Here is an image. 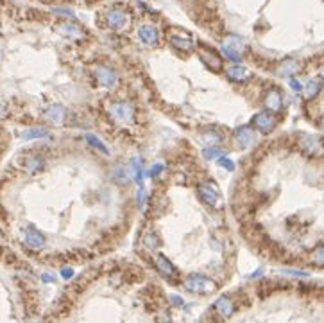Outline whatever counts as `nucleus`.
<instances>
[{"mask_svg": "<svg viewBox=\"0 0 324 323\" xmlns=\"http://www.w3.org/2000/svg\"><path fill=\"white\" fill-rule=\"evenodd\" d=\"M111 119L115 122H120V124H133L135 122V106L128 101H117V103H111L110 108Z\"/></svg>", "mask_w": 324, "mask_h": 323, "instance_id": "nucleus-1", "label": "nucleus"}, {"mask_svg": "<svg viewBox=\"0 0 324 323\" xmlns=\"http://www.w3.org/2000/svg\"><path fill=\"white\" fill-rule=\"evenodd\" d=\"M129 24V15L122 8H113L106 13V26L113 31L126 29Z\"/></svg>", "mask_w": 324, "mask_h": 323, "instance_id": "nucleus-3", "label": "nucleus"}, {"mask_svg": "<svg viewBox=\"0 0 324 323\" xmlns=\"http://www.w3.org/2000/svg\"><path fill=\"white\" fill-rule=\"evenodd\" d=\"M251 122L260 133H263V135H269V133L276 128V119H274L269 111H260V113H256Z\"/></svg>", "mask_w": 324, "mask_h": 323, "instance_id": "nucleus-6", "label": "nucleus"}, {"mask_svg": "<svg viewBox=\"0 0 324 323\" xmlns=\"http://www.w3.org/2000/svg\"><path fill=\"white\" fill-rule=\"evenodd\" d=\"M23 139H43V136H48V131L43 128H31V129H26V131L22 133Z\"/></svg>", "mask_w": 324, "mask_h": 323, "instance_id": "nucleus-24", "label": "nucleus"}, {"mask_svg": "<svg viewBox=\"0 0 324 323\" xmlns=\"http://www.w3.org/2000/svg\"><path fill=\"white\" fill-rule=\"evenodd\" d=\"M322 79H324V72H322Z\"/></svg>", "mask_w": 324, "mask_h": 323, "instance_id": "nucleus-40", "label": "nucleus"}, {"mask_svg": "<svg viewBox=\"0 0 324 323\" xmlns=\"http://www.w3.org/2000/svg\"><path fill=\"white\" fill-rule=\"evenodd\" d=\"M299 146H301L303 153L308 154V156H320L324 153V142L319 136L303 135L301 140H299Z\"/></svg>", "mask_w": 324, "mask_h": 323, "instance_id": "nucleus-4", "label": "nucleus"}, {"mask_svg": "<svg viewBox=\"0 0 324 323\" xmlns=\"http://www.w3.org/2000/svg\"><path fill=\"white\" fill-rule=\"evenodd\" d=\"M213 309L220 318H230V316L235 312V304H233V300H231V296H226V294H224V296H220L219 300L215 302Z\"/></svg>", "mask_w": 324, "mask_h": 323, "instance_id": "nucleus-12", "label": "nucleus"}, {"mask_svg": "<svg viewBox=\"0 0 324 323\" xmlns=\"http://www.w3.org/2000/svg\"><path fill=\"white\" fill-rule=\"evenodd\" d=\"M4 115H6V103H4L2 99H0V119L4 117Z\"/></svg>", "mask_w": 324, "mask_h": 323, "instance_id": "nucleus-35", "label": "nucleus"}, {"mask_svg": "<svg viewBox=\"0 0 324 323\" xmlns=\"http://www.w3.org/2000/svg\"><path fill=\"white\" fill-rule=\"evenodd\" d=\"M111 178H113L115 181H118V183H128V181L131 180V173H129L128 167L117 166L113 169V173H111Z\"/></svg>", "mask_w": 324, "mask_h": 323, "instance_id": "nucleus-20", "label": "nucleus"}, {"mask_svg": "<svg viewBox=\"0 0 324 323\" xmlns=\"http://www.w3.org/2000/svg\"><path fill=\"white\" fill-rule=\"evenodd\" d=\"M138 40L147 47H154L158 43V40H160V33H158V29L153 24H143L138 29Z\"/></svg>", "mask_w": 324, "mask_h": 323, "instance_id": "nucleus-10", "label": "nucleus"}, {"mask_svg": "<svg viewBox=\"0 0 324 323\" xmlns=\"http://www.w3.org/2000/svg\"><path fill=\"white\" fill-rule=\"evenodd\" d=\"M235 142H237V146L240 147V149H247V147H251L253 144L256 142L255 131H253L249 126H240V128H237V131H235Z\"/></svg>", "mask_w": 324, "mask_h": 323, "instance_id": "nucleus-9", "label": "nucleus"}, {"mask_svg": "<svg viewBox=\"0 0 324 323\" xmlns=\"http://www.w3.org/2000/svg\"><path fill=\"white\" fill-rule=\"evenodd\" d=\"M170 43L174 49L183 51V52H190L193 49V40L188 36V34H172Z\"/></svg>", "mask_w": 324, "mask_h": 323, "instance_id": "nucleus-13", "label": "nucleus"}, {"mask_svg": "<svg viewBox=\"0 0 324 323\" xmlns=\"http://www.w3.org/2000/svg\"><path fill=\"white\" fill-rule=\"evenodd\" d=\"M299 70H301V66H299L295 61H285L283 65H280L278 74H280L281 77H292V76H295Z\"/></svg>", "mask_w": 324, "mask_h": 323, "instance_id": "nucleus-19", "label": "nucleus"}, {"mask_svg": "<svg viewBox=\"0 0 324 323\" xmlns=\"http://www.w3.org/2000/svg\"><path fill=\"white\" fill-rule=\"evenodd\" d=\"M220 52H222V54L226 56L230 61H233V63H240L242 61V54H238V52L230 51V49H226V47H220Z\"/></svg>", "mask_w": 324, "mask_h": 323, "instance_id": "nucleus-28", "label": "nucleus"}, {"mask_svg": "<svg viewBox=\"0 0 324 323\" xmlns=\"http://www.w3.org/2000/svg\"><path fill=\"white\" fill-rule=\"evenodd\" d=\"M217 164H219L220 167H224V169H226V171H235V164L230 160V158L224 156V154H222V156L217 158Z\"/></svg>", "mask_w": 324, "mask_h": 323, "instance_id": "nucleus-30", "label": "nucleus"}, {"mask_svg": "<svg viewBox=\"0 0 324 323\" xmlns=\"http://www.w3.org/2000/svg\"><path fill=\"white\" fill-rule=\"evenodd\" d=\"M290 88L294 90V92H301L303 83H301V81H297V79H290Z\"/></svg>", "mask_w": 324, "mask_h": 323, "instance_id": "nucleus-32", "label": "nucleus"}, {"mask_svg": "<svg viewBox=\"0 0 324 323\" xmlns=\"http://www.w3.org/2000/svg\"><path fill=\"white\" fill-rule=\"evenodd\" d=\"M203 140L206 142V146H219L222 142V133L219 131H206L203 135Z\"/></svg>", "mask_w": 324, "mask_h": 323, "instance_id": "nucleus-23", "label": "nucleus"}, {"mask_svg": "<svg viewBox=\"0 0 324 323\" xmlns=\"http://www.w3.org/2000/svg\"><path fill=\"white\" fill-rule=\"evenodd\" d=\"M226 76H228V79L242 83V81H245L249 77V70L240 65H230L226 68Z\"/></svg>", "mask_w": 324, "mask_h": 323, "instance_id": "nucleus-16", "label": "nucleus"}, {"mask_svg": "<svg viewBox=\"0 0 324 323\" xmlns=\"http://www.w3.org/2000/svg\"><path fill=\"white\" fill-rule=\"evenodd\" d=\"M93 76H95V79H97L102 86H106V88H111V86H115V85H117V81H118L117 74H115L110 66H104V65L95 66Z\"/></svg>", "mask_w": 324, "mask_h": 323, "instance_id": "nucleus-7", "label": "nucleus"}, {"mask_svg": "<svg viewBox=\"0 0 324 323\" xmlns=\"http://www.w3.org/2000/svg\"><path fill=\"white\" fill-rule=\"evenodd\" d=\"M143 244H145L149 250H156V248L160 246V239H158V235L154 234V232H149V234L143 237Z\"/></svg>", "mask_w": 324, "mask_h": 323, "instance_id": "nucleus-26", "label": "nucleus"}, {"mask_svg": "<svg viewBox=\"0 0 324 323\" xmlns=\"http://www.w3.org/2000/svg\"><path fill=\"white\" fill-rule=\"evenodd\" d=\"M320 126H322V129H324V117L320 119Z\"/></svg>", "mask_w": 324, "mask_h": 323, "instance_id": "nucleus-39", "label": "nucleus"}, {"mask_svg": "<svg viewBox=\"0 0 324 323\" xmlns=\"http://www.w3.org/2000/svg\"><path fill=\"white\" fill-rule=\"evenodd\" d=\"M161 171H163V164H154V166L151 167V169H147V171H145V176H149V178H156L158 174L161 173Z\"/></svg>", "mask_w": 324, "mask_h": 323, "instance_id": "nucleus-31", "label": "nucleus"}, {"mask_svg": "<svg viewBox=\"0 0 324 323\" xmlns=\"http://www.w3.org/2000/svg\"><path fill=\"white\" fill-rule=\"evenodd\" d=\"M301 92H303V97H305L306 101H310L320 92V85L317 81H308V83L301 88Z\"/></svg>", "mask_w": 324, "mask_h": 323, "instance_id": "nucleus-21", "label": "nucleus"}, {"mask_svg": "<svg viewBox=\"0 0 324 323\" xmlns=\"http://www.w3.org/2000/svg\"><path fill=\"white\" fill-rule=\"evenodd\" d=\"M283 94H281V90L278 88H270L269 92L265 94V99H263V106L267 108V111H274V113H278V111L283 110Z\"/></svg>", "mask_w": 324, "mask_h": 323, "instance_id": "nucleus-8", "label": "nucleus"}, {"mask_svg": "<svg viewBox=\"0 0 324 323\" xmlns=\"http://www.w3.org/2000/svg\"><path fill=\"white\" fill-rule=\"evenodd\" d=\"M263 271H265V269H263V268H260V269H256V271H255V273H253V275H251V279H256V276H260V275H263Z\"/></svg>", "mask_w": 324, "mask_h": 323, "instance_id": "nucleus-37", "label": "nucleus"}, {"mask_svg": "<svg viewBox=\"0 0 324 323\" xmlns=\"http://www.w3.org/2000/svg\"><path fill=\"white\" fill-rule=\"evenodd\" d=\"M136 201H138L140 206H143V201H145V191H143L142 185H140V191H138V196H136Z\"/></svg>", "mask_w": 324, "mask_h": 323, "instance_id": "nucleus-33", "label": "nucleus"}, {"mask_svg": "<svg viewBox=\"0 0 324 323\" xmlns=\"http://www.w3.org/2000/svg\"><path fill=\"white\" fill-rule=\"evenodd\" d=\"M185 289L188 293H197V294H203V293H211L215 289V282L211 279L204 275H199V273H193L190 275L188 279L183 282Z\"/></svg>", "mask_w": 324, "mask_h": 323, "instance_id": "nucleus-2", "label": "nucleus"}, {"mask_svg": "<svg viewBox=\"0 0 324 323\" xmlns=\"http://www.w3.org/2000/svg\"><path fill=\"white\" fill-rule=\"evenodd\" d=\"M43 117L52 124H63L66 119V110L63 106H51L45 110Z\"/></svg>", "mask_w": 324, "mask_h": 323, "instance_id": "nucleus-15", "label": "nucleus"}, {"mask_svg": "<svg viewBox=\"0 0 324 323\" xmlns=\"http://www.w3.org/2000/svg\"><path fill=\"white\" fill-rule=\"evenodd\" d=\"M222 47L230 49V51L238 52V54H244V52H245V43H244V40H242V38H238V36H230V38H226V40H224V43H222Z\"/></svg>", "mask_w": 324, "mask_h": 323, "instance_id": "nucleus-18", "label": "nucleus"}, {"mask_svg": "<svg viewBox=\"0 0 324 323\" xmlns=\"http://www.w3.org/2000/svg\"><path fill=\"white\" fill-rule=\"evenodd\" d=\"M197 192H199L201 199H203L204 203H206L208 206H211V209H219V203H220V194H219V189L215 187L211 181H206V183H201L199 189H197Z\"/></svg>", "mask_w": 324, "mask_h": 323, "instance_id": "nucleus-5", "label": "nucleus"}, {"mask_svg": "<svg viewBox=\"0 0 324 323\" xmlns=\"http://www.w3.org/2000/svg\"><path fill=\"white\" fill-rule=\"evenodd\" d=\"M172 302H174V305H183V304H185L181 296H172Z\"/></svg>", "mask_w": 324, "mask_h": 323, "instance_id": "nucleus-36", "label": "nucleus"}, {"mask_svg": "<svg viewBox=\"0 0 324 323\" xmlns=\"http://www.w3.org/2000/svg\"><path fill=\"white\" fill-rule=\"evenodd\" d=\"M312 261H313V264H315V266L324 268V244L320 248H317L315 253H313V257H312Z\"/></svg>", "mask_w": 324, "mask_h": 323, "instance_id": "nucleus-29", "label": "nucleus"}, {"mask_svg": "<svg viewBox=\"0 0 324 323\" xmlns=\"http://www.w3.org/2000/svg\"><path fill=\"white\" fill-rule=\"evenodd\" d=\"M23 241H26L27 246L33 248V250H40V248L45 246V237L34 226L27 228L26 234H23Z\"/></svg>", "mask_w": 324, "mask_h": 323, "instance_id": "nucleus-11", "label": "nucleus"}, {"mask_svg": "<svg viewBox=\"0 0 324 323\" xmlns=\"http://www.w3.org/2000/svg\"><path fill=\"white\" fill-rule=\"evenodd\" d=\"M156 268H158V271L165 276V279H174V276L178 275L174 264H172L167 257H163V255H158L156 257Z\"/></svg>", "mask_w": 324, "mask_h": 323, "instance_id": "nucleus-14", "label": "nucleus"}, {"mask_svg": "<svg viewBox=\"0 0 324 323\" xmlns=\"http://www.w3.org/2000/svg\"><path fill=\"white\" fill-rule=\"evenodd\" d=\"M84 136H86V142L90 144L91 147H95V149L101 151V153H106V154L110 153V151H108V146H106V144H102L95 135H84Z\"/></svg>", "mask_w": 324, "mask_h": 323, "instance_id": "nucleus-25", "label": "nucleus"}, {"mask_svg": "<svg viewBox=\"0 0 324 323\" xmlns=\"http://www.w3.org/2000/svg\"><path fill=\"white\" fill-rule=\"evenodd\" d=\"M224 153H226L224 149H219L217 146H210L208 149H204V158L211 160V158H219V156H222Z\"/></svg>", "mask_w": 324, "mask_h": 323, "instance_id": "nucleus-27", "label": "nucleus"}, {"mask_svg": "<svg viewBox=\"0 0 324 323\" xmlns=\"http://www.w3.org/2000/svg\"><path fill=\"white\" fill-rule=\"evenodd\" d=\"M26 167L29 173H38V171L43 167V158L38 156V154H31L26 160Z\"/></svg>", "mask_w": 324, "mask_h": 323, "instance_id": "nucleus-22", "label": "nucleus"}, {"mask_svg": "<svg viewBox=\"0 0 324 323\" xmlns=\"http://www.w3.org/2000/svg\"><path fill=\"white\" fill-rule=\"evenodd\" d=\"M59 33L65 38H70V40H79V38L84 36V31L79 26H76V24H63L59 27Z\"/></svg>", "mask_w": 324, "mask_h": 323, "instance_id": "nucleus-17", "label": "nucleus"}, {"mask_svg": "<svg viewBox=\"0 0 324 323\" xmlns=\"http://www.w3.org/2000/svg\"><path fill=\"white\" fill-rule=\"evenodd\" d=\"M61 276H63V279H65V280L72 279V276H73V269H70V268L61 269Z\"/></svg>", "mask_w": 324, "mask_h": 323, "instance_id": "nucleus-34", "label": "nucleus"}, {"mask_svg": "<svg viewBox=\"0 0 324 323\" xmlns=\"http://www.w3.org/2000/svg\"><path fill=\"white\" fill-rule=\"evenodd\" d=\"M43 282H54V276H52V275H43Z\"/></svg>", "mask_w": 324, "mask_h": 323, "instance_id": "nucleus-38", "label": "nucleus"}]
</instances>
